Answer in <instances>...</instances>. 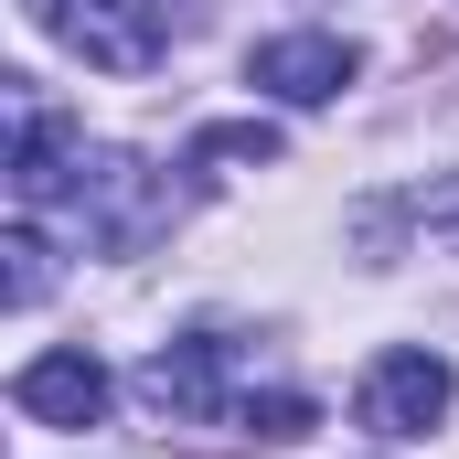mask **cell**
Instances as JSON below:
<instances>
[{
	"label": "cell",
	"mask_w": 459,
	"mask_h": 459,
	"mask_svg": "<svg viewBox=\"0 0 459 459\" xmlns=\"http://www.w3.org/2000/svg\"><path fill=\"white\" fill-rule=\"evenodd\" d=\"M139 395H150L171 428H193V438H310V428H321V406H310L299 385H256V374H246L235 332H182V342H160L139 363Z\"/></svg>",
	"instance_id": "1"
},
{
	"label": "cell",
	"mask_w": 459,
	"mask_h": 459,
	"mask_svg": "<svg viewBox=\"0 0 459 459\" xmlns=\"http://www.w3.org/2000/svg\"><path fill=\"white\" fill-rule=\"evenodd\" d=\"M65 54L108 65V75H150L160 65V0H22Z\"/></svg>",
	"instance_id": "2"
},
{
	"label": "cell",
	"mask_w": 459,
	"mask_h": 459,
	"mask_svg": "<svg viewBox=\"0 0 459 459\" xmlns=\"http://www.w3.org/2000/svg\"><path fill=\"white\" fill-rule=\"evenodd\" d=\"M449 395H459V374H449V352H374V374H363V428L374 438H428L438 417H449Z\"/></svg>",
	"instance_id": "3"
},
{
	"label": "cell",
	"mask_w": 459,
	"mask_h": 459,
	"mask_svg": "<svg viewBox=\"0 0 459 459\" xmlns=\"http://www.w3.org/2000/svg\"><path fill=\"white\" fill-rule=\"evenodd\" d=\"M352 75H363V54H352L342 32H278V43L246 54V86H267L278 108H332Z\"/></svg>",
	"instance_id": "4"
},
{
	"label": "cell",
	"mask_w": 459,
	"mask_h": 459,
	"mask_svg": "<svg viewBox=\"0 0 459 459\" xmlns=\"http://www.w3.org/2000/svg\"><path fill=\"white\" fill-rule=\"evenodd\" d=\"M75 182H86V139H75V117H54V108L22 97V117H11V193H22V214L65 204Z\"/></svg>",
	"instance_id": "5"
},
{
	"label": "cell",
	"mask_w": 459,
	"mask_h": 459,
	"mask_svg": "<svg viewBox=\"0 0 459 459\" xmlns=\"http://www.w3.org/2000/svg\"><path fill=\"white\" fill-rule=\"evenodd\" d=\"M11 406H22L32 428H97V417H108V363H97V352H32V363L11 374Z\"/></svg>",
	"instance_id": "6"
},
{
	"label": "cell",
	"mask_w": 459,
	"mask_h": 459,
	"mask_svg": "<svg viewBox=\"0 0 459 459\" xmlns=\"http://www.w3.org/2000/svg\"><path fill=\"white\" fill-rule=\"evenodd\" d=\"M278 160V128L267 117H235V128H204L193 139V171H267Z\"/></svg>",
	"instance_id": "7"
},
{
	"label": "cell",
	"mask_w": 459,
	"mask_h": 459,
	"mask_svg": "<svg viewBox=\"0 0 459 459\" xmlns=\"http://www.w3.org/2000/svg\"><path fill=\"white\" fill-rule=\"evenodd\" d=\"M0 256H11V267H0V299H11V310H32V299L54 289V246H43L32 225H11V235H0Z\"/></svg>",
	"instance_id": "8"
}]
</instances>
